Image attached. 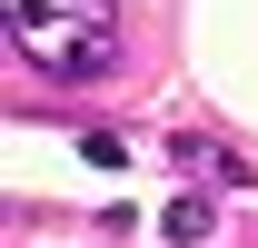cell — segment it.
I'll return each instance as SVG.
<instances>
[{"instance_id": "6da1fadb", "label": "cell", "mask_w": 258, "mask_h": 248, "mask_svg": "<svg viewBox=\"0 0 258 248\" xmlns=\"http://www.w3.org/2000/svg\"><path fill=\"white\" fill-rule=\"evenodd\" d=\"M0 30L50 90H99L119 70V0H0Z\"/></svg>"}, {"instance_id": "7a4b0ae2", "label": "cell", "mask_w": 258, "mask_h": 248, "mask_svg": "<svg viewBox=\"0 0 258 248\" xmlns=\"http://www.w3.org/2000/svg\"><path fill=\"white\" fill-rule=\"evenodd\" d=\"M169 159H179V169H199L209 189H248V159H228V149H209L199 129H179V139H169Z\"/></svg>"}, {"instance_id": "3957f363", "label": "cell", "mask_w": 258, "mask_h": 248, "mask_svg": "<svg viewBox=\"0 0 258 248\" xmlns=\"http://www.w3.org/2000/svg\"><path fill=\"white\" fill-rule=\"evenodd\" d=\"M159 228H169V238H179V248H199V238H209V228H219V218H209V199H199V189H179V199H169V209H159Z\"/></svg>"}]
</instances>
